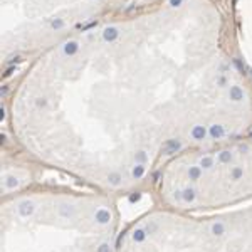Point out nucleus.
Listing matches in <instances>:
<instances>
[{"label": "nucleus", "mask_w": 252, "mask_h": 252, "mask_svg": "<svg viewBox=\"0 0 252 252\" xmlns=\"http://www.w3.org/2000/svg\"><path fill=\"white\" fill-rule=\"evenodd\" d=\"M210 133H212V136H214V138H220L224 135V128H222V126H212Z\"/></svg>", "instance_id": "4"}, {"label": "nucleus", "mask_w": 252, "mask_h": 252, "mask_svg": "<svg viewBox=\"0 0 252 252\" xmlns=\"http://www.w3.org/2000/svg\"><path fill=\"white\" fill-rule=\"evenodd\" d=\"M170 2H171V5H175V7H176V5H180L182 0H170Z\"/></svg>", "instance_id": "6"}, {"label": "nucleus", "mask_w": 252, "mask_h": 252, "mask_svg": "<svg viewBox=\"0 0 252 252\" xmlns=\"http://www.w3.org/2000/svg\"><path fill=\"white\" fill-rule=\"evenodd\" d=\"M251 73H252V71H251Z\"/></svg>", "instance_id": "7"}, {"label": "nucleus", "mask_w": 252, "mask_h": 252, "mask_svg": "<svg viewBox=\"0 0 252 252\" xmlns=\"http://www.w3.org/2000/svg\"><path fill=\"white\" fill-rule=\"evenodd\" d=\"M76 51H77V44L71 42V44H67V46H66V52H67V54H74Z\"/></svg>", "instance_id": "5"}, {"label": "nucleus", "mask_w": 252, "mask_h": 252, "mask_svg": "<svg viewBox=\"0 0 252 252\" xmlns=\"http://www.w3.org/2000/svg\"><path fill=\"white\" fill-rule=\"evenodd\" d=\"M193 136H195L197 140H202V138L205 136V129H203V126H195V128H193Z\"/></svg>", "instance_id": "3"}, {"label": "nucleus", "mask_w": 252, "mask_h": 252, "mask_svg": "<svg viewBox=\"0 0 252 252\" xmlns=\"http://www.w3.org/2000/svg\"><path fill=\"white\" fill-rule=\"evenodd\" d=\"M118 37V30L114 29V27H109V29L104 30V39L106 40H113V39Z\"/></svg>", "instance_id": "2"}, {"label": "nucleus", "mask_w": 252, "mask_h": 252, "mask_svg": "<svg viewBox=\"0 0 252 252\" xmlns=\"http://www.w3.org/2000/svg\"><path fill=\"white\" fill-rule=\"evenodd\" d=\"M242 98H244V93H242L240 87H237V86L230 87V99H234V101H240Z\"/></svg>", "instance_id": "1"}]
</instances>
